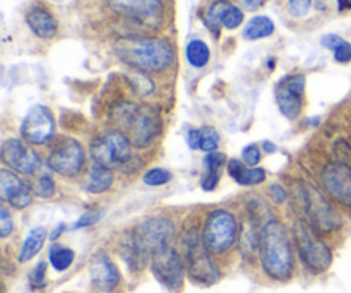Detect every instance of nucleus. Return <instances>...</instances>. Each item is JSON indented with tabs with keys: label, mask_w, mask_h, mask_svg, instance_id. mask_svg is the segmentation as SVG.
Wrapping results in <instances>:
<instances>
[{
	"label": "nucleus",
	"mask_w": 351,
	"mask_h": 293,
	"mask_svg": "<svg viewBox=\"0 0 351 293\" xmlns=\"http://www.w3.org/2000/svg\"><path fill=\"white\" fill-rule=\"evenodd\" d=\"M293 237L297 244L302 263L311 273L321 274L328 271L332 264V253L328 244L319 237L314 226L308 225L305 220H298L293 225Z\"/></svg>",
	"instance_id": "5"
},
{
	"label": "nucleus",
	"mask_w": 351,
	"mask_h": 293,
	"mask_svg": "<svg viewBox=\"0 0 351 293\" xmlns=\"http://www.w3.org/2000/svg\"><path fill=\"white\" fill-rule=\"evenodd\" d=\"M261 264L271 280L287 281L293 273L295 256L287 226L271 218L261 232Z\"/></svg>",
	"instance_id": "2"
},
{
	"label": "nucleus",
	"mask_w": 351,
	"mask_h": 293,
	"mask_svg": "<svg viewBox=\"0 0 351 293\" xmlns=\"http://www.w3.org/2000/svg\"><path fill=\"white\" fill-rule=\"evenodd\" d=\"M64 230V225H58L57 230H53V233H51V240L58 239V235H60V232Z\"/></svg>",
	"instance_id": "41"
},
{
	"label": "nucleus",
	"mask_w": 351,
	"mask_h": 293,
	"mask_svg": "<svg viewBox=\"0 0 351 293\" xmlns=\"http://www.w3.org/2000/svg\"><path fill=\"white\" fill-rule=\"evenodd\" d=\"M26 23L27 26L31 27V31H33L38 38H43V40L53 38L58 31L57 19H55L53 14L43 5L31 7L26 14Z\"/></svg>",
	"instance_id": "19"
},
{
	"label": "nucleus",
	"mask_w": 351,
	"mask_h": 293,
	"mask_svg": "<svg viewBox=\"0 0 351 293\" xmlns=\"http://www.w3.org/2000/svg\"><path fill=\"white\" fill-rule=\"evenodd\" d=\"M202 240L213 256H221L235 246L239 239V226L235 216L226 209H215L206 218Z\"/></svg>",
	"instance_id": "7"
},
{
	"label": "nucleus",
	"mask_w": 351,
	"mask_h": 293,
	"mask_svg": "<svg viewBox=\"0 0 351 293\" xmlns=\"http://www.w3.org/2000/svg\"><path fill=\"white\" fill-rule=\"evenodd\" d=\"M243 23V12L237 5H230V9L226 10L225 17H223V26L226 30H237L240 24Z\"/></svg>",
	"instance_id": "32"
},
{
	"label": "nucleus",
	"mask_w": 351,
	"mask_h": 293,
	"mask_svg": "<svg viewBox=\"0 0 351 293\" xmlns=\"http://www.w3.org/2000/svg\"><path fill=\"white\" fill-rule=\"evenodd\" d=\"M34 192H36V194L40 196V198H43V199L51 198V196L55 194L53 180H51L48 175H43V177H40V180L36 182V187H34Z\"/></svg>",
	"instance_id": "34"
},
{
	"label": "nucleus",
	"mask_w": 351,
	"mask_h": 293,
	"mask_svg": "<svg viewBox=\"0 0 351 293\" xmlns=\"http://www.w3.org/2000/svg\"><path fill=\"white\" fill-rule=\"evenodd\" d=\"M240 2H242V5L245 7L247 10H256L259 9V7H263L267 0H240Z\"/></svg>",
	"instance_id": "40"
},
{
	"label": "nucleus",
	"mask_w": 351,
	"mask_h": 293,
	"mask_svg": "<svg viewBox=\"0 0 351 293\" xmlns=\"http://www.w3.org/2000/svg\"><path fill=\"white\" fill-rule=\"evenodd\" d=\"M175 225L168 218H147L136 226L132 233L123 237L120 254L130 271L143 270L154 256L171 247Z\"/></svg>",
	"instance_id": "1"
},
{
	"label": "nucleus",
	"mask_w": 351,
	"mask_h": 293,
	"mask_svg": "<svg viewBox=\"0 0 351 293\" xmlns=\"http://www.w3.org/2000/svg\"><path fill=\"white\" fill-rule=\"evenodd\" d=\"M74 250L69 249V247L64 246H53L50 249V264L53 266L55 271L62 273V271L69 270L74 263Z\"/></svg>",
	"instance_id": "30"
},
{
	"label": "nucleus",
	"mask_w": 351,
	"mask_h": 293,
	"mask_svg": "<svg viewBox=\"0 0 351 293\" xmlns=\"http://www.w3.org/2000/svg\"><path fill=\"white\" fill-rule=\"evenodd\" d=\"M113 184V174L110 172V168L101 167V165H96L91 168L88 175V182H86V191L89 194H103V192L108 191Z\"/></svg>",
	"instance_id": "24"
},
{
	"label": "nucleus",
	"mask_w": 351,
	"mask_h": 293,
	"mask_svg": "<svg viewBox=\"0 0 351 293\" xmlns=\"http://www.w3.org/2000/svg\"><path fill=\"white\" fill-rule=\"evenodd\" d=\"M230 5H232V3L226 2V0H216V2H213L211 5H209L208 12H206L204 16V23L215 34L219 33V26H223V17H225Z\"/></svg>",
	"instance_id": "29"
},
{
	"label": "nucleus",
	"mask_w": 351,
	"mask_h": 293,
	"mask_svg": "<svg viewBox=\"0 0 351 293\" xmlns=\"http://www.w3.org/2000/svg\"><path fill=\"white\" fill-rule=\"evenodd\" d=\"M151 271L163 287H167L171 292H178L184 287L187 268H185V261L182 259L180 254L173 247H168L167 250L153 257Z\"/></svg>",
	"instance_id": "9"
},
{
	"label": "nucleus",
	"mask_w": 351,
	"mask_h": 293,
	"mask_svg": "<svg viewBox=\"0 0 351 293\" xmlns=\"http://www.w3.org/2000/svg\"><path fill=\"white\" fill-rule=\"evenodd\" d=\"M89 278L96 290L110 293L120 285V271L108 254L98 253L89 261Z\"/></svg>",
	"instance_id": "17"
},
{
	"label": "nucleus",
	"mask_w": 351,
	"mask_h": 293,
	"mask_svg": "<svg viewBox=\"0 0 351 293\" xmlns=\"http://www.w3.org/2000/svg\"><path fill=\"white\" fill-rule=\"evenodd\" d=\"M125 129L129 130V139L134 146L147 148L160 134L161 119L156 110L151 106H139Z\"/></svg>",
	"instance_id": "11"
},
{
	"label": "nucleus",
	"mask_w": 351,
	"mask_h": 293,
	"mask_svg": "<svg viewBox=\"0 0 351 293\" xmlns=\"http://www.w3.org/2000/svg\"><path fill=\"white\" fill-rule=\"evenodd\" d=\"M91 156L105 168L122 167L132 156V143L120 130H106L93 141Z\"/></svg>",
	"instance_id": "8"
},
{
	"label": "nucleus",
	"mask_w": 351,
	"mask_h": 293,
	"mask_svg": "<svg viewBox=\"0 0 351 293\" xmlns=\"http://www.w3.org/2000/svg\"><path fill=\"white\" fill-rule=\"evenodd\" d=\"M103 216V211L99 209V211H89V213H84V215L81 216V218L77 220V223L74 225V228H84V226H89V225H95V223L99 222V218Z\"/></svg>",
	"instance_id": "36"
},
{
	"label": "nucleus",
	"mask_w": 351,
	"mask_h": 293,
	"mask_svg": "<svg viewBox=\"0 0 351 293\" xmlns=\"http://www.w3.org/2000/svg\"><path fill=\"white\" fill-rule=\"evenodd\" d=\"M261 232H263V225L256 222L254 218H247L239 233V246L242 250L243 257H254L259 254L261 250Z\"/></svg>",
	"instance_id": "20"
},
{
	"label": "nucleus",
	"mask_w": 351,
	"mask_h": 293,
	"mask_svg": "<svg viewBox=\"0 0 351 293\" xmlns=\"http://www.w3.org/2000/svg\"><path fill=\"white\" fill-rule=\"evenodd\" d=\"M21 134L31 144H47L55 134V119L50 110L43 105L33 106L24 117Z\"/></svg>",
	"instance_id": "13"
},
{
	"label": "nucleus",
	"mask_w": 351,
	"mask_h": 293,
	"mask_svg": "<svg viewBox=\"0 0 351 293\" xmlns=\"http://www.w3.org/2000/svg\"><path fill=\"white\" fill-rule=\"evenodd\" d=\"M321 43L322 47L335 51V58L339 64H348L351 60V43L343 40L338 34H326V36H322Z\"/></svg>",
	"instance_id": "27"
},
{
	"label": "nucleus",
	"mask_w": 351,
	"mask_h": 293,
	"mask_svg": "<svg viewBox=\"0 0 351 293\" xmlns=\"http://www.w3.org/2000/svg\"><path fill=\"white\" fill-rule=\"evenodd\" d=\"M144 184L151 185V187H158V185H165L171 180V174L163 168H151L149 172H146L143 177Z\"/></svg>",
	"instance_id": "31"
},
{
	"label": "nucleus",
	"mask_w": 351,
	"mask_h": 293,
	"mask_svg": "<svg viewBox=\"0 0 351 293\" xmlns=\"http://www.w3.org/2000/svg\"><path fill=\"white\" fill-rule=\"evenodd\" d=\"M209 57H211V51H209V47L206 45V41L192 40L191 43L187 45V60L192 67H206L209 62Z\"/></svg>",
	"instance_id": "28"
},
{
	"label": "nucleus",
	"mask_w": 351,
	"mask_h": 293,
	"mask_svg": "<svg viewBox=\"0 0 351 293\" xmlns=\"http://www.w3.org/2000/svg\"><path fill=\"white\" fill-rule=\"evenodd\" d=\"M242 156H243V161H245L249 167H256V165L261 161V150L252 144V146H249L243 150Z\"/></svg>",
	"instance_id": "38"
},
{
	"label": "nucleus",
	"mask_w": 351,
	"mask_h": 293,
	"mask_svg": "<svg viewBox=\"0 0 351 293\" xmlns=\"http://www.w3.org/2000/svg\"><path fill=\"white\" fill-rule=\"evenodd\" d=\"M304 93H305V75L291 74L281 79L276 86V103L280 106L281 113L288 120H295L302 112L304 106Z\"/></svg>",
	"instance_id": "12"
},
{
	"label": "nucleus",
	"mask_w": 351,
	"mask_h": 293,
	"mask_svg": "<svg viewBox=\"0 0 351 293\" xmlns=\"http://www.w3.org/2000/svg\"><path fill=\"white\" fill-rule=\"evenodd\" d=\"M322 187L339 204L351 208V167L346 163H331L322 172Z\"/></svg>",
	"instance_id": "15"
},
{
	"label": "nucleus",
	"mask_w": 351,
	"mask_h": 293,
	"mask_svg": "<svg viewBox=\"0 0 351 293\" xmlns=\"http://www.w3.org/2000/svg\"><path fill=\"white\" fill-rule=\"evenodd\" d=\"M12 230H14V222L9 209H7L5 204L0 206V237H2V239H7V237L12 233Z\"/></svg>",
	"instance_id": "33"
},
{
	"label": "nucleus",
	"mask_w": 351,
	"mask_h": 293,
	"mask_svg": "<svg viewBox=\"0 0 351 293\" xmlns=\"http://www.w3.org/2000/svg\"><path fill=\"white\" fill-rule=\"evenodd\" d=\"M2 161L14 172L23 175H33L40 167L38 154L19 139H7L2 144Z\"/></svg>",
	"instance_id": "16"
},
{
	"label": "nucleus",
	"mask_w": 351,
	"mask_h": 293,
	"mask_svg": "<svg viewBox=\"0 0 351 293\" xmlns=\"http://www.w3.org/2000/svg\"><path fill=\"white\" fill-rule=\"evenodd\" d=\"M263 148H264V151H266V153H273V151H276V148H274L271 143H264Z\"/></svg>",
	"instance_id": "42"
},
{
	"label": "nucleus",
	"mask_w": 351,
	"mask_h": 293,
	"mask_svg": "<svg viewBox=\"0 0 351 293\" xmlns=\"http://www.w3.org/2000/svg\"><path fill=\"white\" fill-rule=\"evenodd\" d=\"M0 194L7 204L16 209L27 208L33 198L29 185L24 184L14 172L5 170V168L0 172Z\"/></svg>",
	"instance_id": "18"
},
{
	"label": "nucleus",
	"mask_w": 351,
	"mask_h": 293,
	"mask_svg": "<svg viewBox=\"0 0 351 293\" xmlns=\"http://www.w3.org/2000/svg\"><path fill=\"white\" fill-rule=\"evenodd\" d=\"M226 163V156L219 151H213V153H208L204 158V168L206 174L202 177L201 187L204 191H215L216 185L219 182V174H221V167Z\"/></svg>",
	"instance_id": "23"
},
{
	"label": "nucleus",
	"mask_w": 351,
	"mask_h": 293,
	"mask_svg": "<svg viewBox=\"0 0 351 293\" xmlns=\"http://www.w3.org/2000/svg\"><path fill=\"white\" fill-rule=\"evenodd\" d=\"M84 148L75 139H64L48 156V167L62 177H75L82 170Z\"/></svg>",
	"instance_id": "10"
},
{
	"label": "nucleus",
	"mask_w": 351,
	"mask_h": 293,
	"mask_svg": "<svg viewBox=\"0 0 351 293\" xmlns=\"http://www.w3.org/2000/svg\"><path fill=\"white\" fill-rule=\"evenodd\" d=\"M45 240H47V230L43 226H36V228L31 230L26 239H24L23 247H21L19 263H26V261L33 259L41 250Z\"/></svg>",
	"instance_id": "25"
},
{
	"label": "nucleus",
	"mask_w": 351,
	"mask_h": 293,
	"mask_svg": "<svg viewBox=\"0 0 351 293\" xmlns=\"http://www.w3.org/2000/svg\"><path fill=\"white\" fill-rule=\"evenodd\" d=\"M312 0H288V10L295 17H302L311 10Z\"/></svg>",
	"instance_id": "35"
},
{
	"label": "nucleus",
	"mask_w": 351,
	"mask_h": 293,
	"mask_svg": "<svg viewBox=\"0 0 351 293\" xmlns=\"http://www.w3.org/2000/svg\"><path fill=\"white\" fill-rule=\"evenodd\" d=\"M45 274H47V264L40 263L36 268H34L33 273H31V277H29L31 285H33L34 288L43 287V285H45Z\"/></svg>",
	"instance_id": "37"
},
{
	"label": "nucleus",
	"mask_w": 351,
	"mask_h": 293,
	"mask_svg": "<svg viewBox=\"0 0 351 293\" xmlns=\"http://www.w3.org/2000/svg\"><path fill=\"white\" fill-rule=\"evenodd\" d=\"M274 33V23L267 16H256L247 23L243 30V38L250 41L267 38Z\"/></svg>",
	"instance_id": "26"
},
{
	"label": "nucleus",
	"mask_w": 351,
	"mask_h": 293,
	"mask_svg": "<svg viewBox=\"0 0 351 293\" xmlns=\"http://www.w3.org/2000/svg\"><path fill=\"white\" fill-rule=\"evenodd\" d=\"M117 14L143 24H154L161 19L165 0H108Z\"/></svg>",
	"instance_id": "14"
},
{
	"label": "nucleus",
	"mask_w": 351,
	"mask_h": 293,
	"mask_svg": "<svg viewBox=\"0 0 351 293\" xmlns=\"http://www.w3.org/2000/svg\"><path fill=\"white\" fill-rule=\"evenodd\" d=\"M228 174L237 184L240 185H257V184H263L266 180V172L263 168H257V167H245L242 161L239 160H230L228 161Z\"/></svg>",
	"instance_id": "21"
},
{
	"label": "nucleus",
	"mask_w": 351,
	"mask_h": 293,
	"mask_svg": "<svg viewBox=\"0 0 351 293\" xmlns=\"http://www.w3.org/2000/svg\"><path fill=\"white\" fill-rule=\"evenodd\" d=\"M187 144L191 150H201L206 151V153H213L219 146V134L215 127L192 129L187 134Z\"/></svg>",
	"instance_id": "22"
},
{
	"label": "nucleus",
	"mask_w": 351,
	"mask_h": 293,
	"mask_svg": "<svg viewBox=\"0 0 351 293\" xmlns=\"http://www.w3.org/2000/svg\"><path fill=\"white\" fill-rule=\"evenodd\" d=\"M295 199L297 206L305 216V222L314 226L321 233H332L343 226V218L328 199L317 191L305 184L295 185Z\"/></svg>",
	"instance_id": "4"
},
{
	"label": "nucleus",
	"mask_w": 351,
	"mask_h": 293,
	"mask_svg": "<svg viewBox=\"0 0 351 293\" xmlns=\"http://www.w3.org/2000/svg\"><path fill=\"white\" fill-rule=\"evenodd\" d=\"M117 55L143 72H161L173 64V48L160 38H129L117 43Z\"/></svg>",
	"instance_id": "3"
},
{
	"label": "nucleus",
	"mask_w": 351,
	"mask_h": 293,
	"mask_svg": "<svg viewBox=\"0 0 351 293\" xmlns=\"http://www.w3.org/2000/svg\"><path fill=\"white\" fill-rule=\"evenodd\" d=\"M185 268L191 277L199 285H215L221 278V273L211 261V253L202 240V233L192 228L184 235Z\"/></svg>",
	"instance_id": "6"
},
{
	"label": "nucleus",
	"mask_w": 351,
	"mask_h": 293,
	"mask_svg": "<svg viewBox=\"0 0 351 293\" xmlns=\"http://www.w3.org/2000/svg\"><path fill=\"white\" fill-rule=\"evenodd\" d=\"M269 194H271V198H273V201L276 202V204H283V202L287 201V198H288L287 191H285V189L281 187V185H278V184L271 185Z\"/></svg>",
	"instance_id": "39"
}]
</instances>
